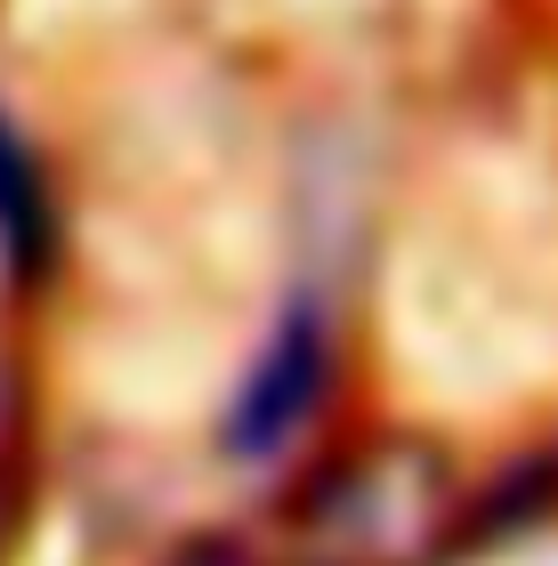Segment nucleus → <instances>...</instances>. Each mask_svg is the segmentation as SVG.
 I'll return each mask as SVG.
<instances>
[{"label":"nucleus","instance_id":"f257e3e1","mask_svg":"<svg viewBox=\"0 0 558 566\" xmlns=\"http://www.w3.org/2000/svg\"><path fill=\"white\" fill-rule=\"evenodd\" d=\"M429 534H438V485L413 502L404 461H380V470L348 478L340 494L324 502V551H316V566H404Z\"/></svg>","mask_w":558,"mask_h":566},{"label":"nucleus","instance_id":"7ed1b4c3","mask_svg":"<svg viewBox=\"0 0 558 566\" xmlns=\"http://www.w3.org/2000/svg\"><path fill=\"white\" fill-rule=\"evenodd\" d=\"M0 243H9L17 275H41L49 251H57V219H49V195H41V170H33V146L17 138V122L0 114Z\"/></svg>","mask_w":558,"mask_h":566},{"label":"nucleus","instance_id":"f03ea898","mask_svg":"<svg viewBox=\"0 0 558 566\" xmlns=\"http://www.w3.org/2000/svg\"><path fill=\"white\" fill-rule=\"evenodd\" d=\"M316 397H324V324H316V307H292L284 332H275V348L260 356V373L243 380L227 446L235 453H275L299 421H308Z\"/></svg>","mask_w":558,"mask_h":566}]
</instances>
